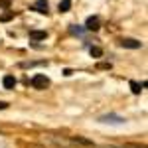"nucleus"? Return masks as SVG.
<instances>
[{"label": "nucleus", "mask_w": 148, "mask_h": 148, "mask_svg": "<svg viewBox=\"0 0 148 148\" xmlns=\"http://www.w3.org/2000/svg\"><path fill=\"white\" fill-rule=\"evenodd\" d=\"M30 83H32L34 89H47V87H49V79H47L44 73H36Z\"/></svg>", "instance_id": "1"}, {"label": "nucleus", "mask_w": 148, "mask_h": 148, "mask_svg": "<svg viewBox=\"0 0 148 148\" xmlns=\"http://www.w3.org/2000/svg\"><path fill=\"white\" fill-rule=\"evenodd\" d=\"M126 119L125 116H121V114H103V116H99V123H105V125H123Z\"/></svg>", "instance_id": "2"}, {"label": "nucleus", "mask_w": 148, "mask_h": 148, "mask_svg": "<svg viewBox=\"0 0 148 148\" xmlns=\"http://www.w3.org/2000/svg\"><path fill=\"white\" fill-rule=\"evenodd\" d=\"M121 46L126 47V49H140L142 47V42L140 40H134V38H123L121 40Z\"/></svg>", "instance_id": "3"}, {"label": "nucleus", "mask_w": 148, "mask_h": 148, "mask_svg": "<svg viewBox=\"0 0 148 148\" xmlns=\"http://www.w3.org/2000/svg\"><path fill=\"white\" fill-rule=\"evenodd\" d=\"M99 28H101V20H99V16H89L87 22H85V30H87V32H97Z\"/></svg>", "instance_id": "4"}, {"label": "nucleus", "mask_w": 148, "mask_h": 148, "mask_svg": "<svg viewBox=\"0 0 148 148\" xmlns=\"http://www.w3.org/2000/svg\"><path fill=\"white\" fill-rule=\"evenodd\" d=\"M69 142H73V144H81V146H87V148H95V142L93 140H89V138L85 136H69Z\"/></svg>", "instance_id": "5"}, {"label": "nucleus", "mask_w": 148, "mask_h": 148, "mask_svg": "<svg viewBox=\"0 0 148 148\" xmlns=\"http://www.w3.org/2000/svg\"><path fill=\"white\" fill-rule=\"evenodd\" d=\"M32 10L40 12V14H49V4H47V0H36V4L32 6Z\"/></svg>", "instance_id": "6"}, {"label": "nucleus", "mask_w": 148, "mask_h": 148, "mask_svg": "<svg viewBox=\"0 0 148 148\" xmlns=\"http://www.w3.org/2000/svg\"><path fill=\"white\" fill-rule=\"evenodd\" d=\"M46 38H47V32H46V30H32V32H30V40H34V42L46 40Z\"/></svg>", "instance_id": "7"}, {"label": "nucleus", "mask_w": 148, "mask_h": 148, "mask_svg": "<svg viewBox=\"0 0 148 148\" xmlns=\"http://www.w3.org/2000/svg\"><path fill=\"white\" fill-rule=\"evenodd\" d=\"M2 85H4V89H14V87H16V77H14V75H4Z\"/></svg>", "instance_id": "8"}, {"label": "nucleus", "mask_w": 148, "mask_h": 148, "mask_svg": "<svg viewBox=\"0 0 148 148\" xmlns=\"http://www.w3.org/2000/svg\"><path fill=\"white\" fill-rule=\"evenodd\" d=\"M85 32H87V30H85V28H81V26H75V24H73V26H69V34H73V36H85Z\"/></svg>", "instance_id": "9"}, {"label": "nucleus", "mask_w": 148, "mask_h": 148, "mask_svg": "<svg viewBox=\"0 0 148 148\" xmlns=\"http://www.w3.org/2000/svg\"><path fill=\"white\" fill-rule=\"evenodd\" d=\"M57 10L59 12H69L71 10V0H61L59 6H57Z\"/></svg>", "instance_id": "10"}, {"label": "nucleus", "mask_w": 148, "mask_h": 148, "mask_svg": "<svg viewBox=\"0 0 148 148\" xmlns=\"http://www.w3.org/2000/svg\"><path fill=\"white\" fill-rule=\"evenodd\" d=\"M89 53H91V57H97V59H99V57L103 56V49L99 46H91L89 47Z\"/></svg>", "instance_id": "11"}, {"label": "nucleus", "mask_w": 148, "mask_h": 148, "mask_svg": "<svg viewBox=\"0 0 148 148\" xmlns=\"http://www.w3.org/2000/svg\"><path fill=\"white\" fill-rule=\"evenodd\" d=\"M20 65L22 67H36V65H47V61H24Z\"/></svg>", "instance_id": "12"}, {"label": "nucleus", "mask_w": 148, "mask_h": 148, "mask_svg": "<svg viewBox=\"0 0 148 148\" xmlns=\"http://www.w3.org/2000/svg\"><path fill=\"white\" fill-rule=\"evenodd\" d=\"M130 91L134 93V95H140V91H142V85H140V83H136V81H130Z\"/></svg>", "instance_id": "13"}, {"label": "nucleus", "mask_w": 148, "mask_h": 148, "mask_svg": "<svg viewBox=\"0 0 148 148\" xmlns=\"http://www.w3.org/2000/svg\"><path fill=\"white\" fill-rule=\"evenodd\" d=\"M105 148H146L144 144H121V146H105Z\"/></svg>", "instance_id": "14"}, {"label": "nucleus", "mask_w": 148, "mask_h": 148, "mask_svg": "<svg viewBox=\"0 0 148 148\" xmlns=\"http://www.w3.org/2000/svg\"><path fill=\"white\" fill-rule=\"evenodd\" d=\"M111 67H113L111 61H99V63H97V69H111Z\"/></svg>", "instance_id": "15"}, {"label": "nucleus", "mask_w": 148, "mask_h": 148, "mask_svg": "<svg viewBox=\"0 0 148 148\" xmlns=\"http://www.w3.org/2000/svg\"><path fill=\"white\" fill-rule=\"evenodd\" d=\"M24 148H46L44 144H38V142H28Z\"/></svg>", "instance_id": "16"}, {"label": "nucleus", "mask_w": 148, "mask_h": 148, "mask_svg": "<svg viewBox=\"0 0 148 148\" xmlns=\"http://www.w3.org/2000/svg\"><path fill=\"white\" fill-rule=\"evenodd\" d=\"M12 0H0V8H10Z\"/></svg>", "instance_id": "17"}, {"label": "nucleus", "mask_w": 148, "mask_h": 148, "mask_svg": "<svg viewBox=\"0 0 148 148\" xmlns=\"http://www.w3.org/2000/svg\"><path fill=\"white\" fill-rule=\"evenodd\" d=\"M4 109H8V103H4V101H0V111H4Z\"/></svg>", "instance_id": "18"}, {"label": "nucleus", "mask_w": 148, "mask_h": 148, "mask_svg": "<svg viewBox=\"0 0 148 148\" xmlns=\"http://www.w3.org/2000/svg\"><path fill=\"white\" fill-rule=\"evenodd\" d=\"M63 75H65V77H69V75H73V71H71V69H63Z\"/></svg>", "instance_id": "19"}]
</instances>
